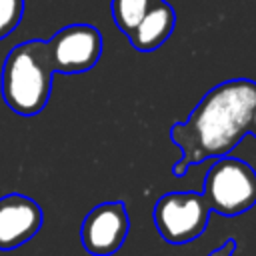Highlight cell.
Returning <instances> with one entry per match:
<instances>
[{"label":"cell","mask_w":256,"mask_h":256,"mask_svg":"<svg viewBox=\"0 0 256 256\" xmlns=\"http://www.w3.org/2000/svg\"><path fill=\"white\" fill-rule=\"evenodd\" d=\"M254 104V80L234 78L210 88L184 122L170 126V140L182 152L172 174L182 178L194 164L228 156L248 134Z\"/></svg>","instance_id":"cell-1"},{"label":"cell","mask_w":256,"mask_h":256,"mask_svg":"<svg viewBox=\"0 0 256 256\" xmlns=\"http://www.w3.org/2000/svg\"><path fill=\"white\" fill-rule=\"evenodd\" d=\"M54 70L44 40L14 46L2 64V98L20 116H34L48 104Z\"/></svg>","instance_id":"cell-2"},{"label":"cell","mask_w":256,"mask_h":256,"mask_svg":"<svg viewBox=\"0 0 256 256\" xmlns=\"http://www.w3.org/2000/svg\"><path fill=\"white\" fill-rule=\"evenodd\" d=\"M210 210L232 218L256 204V170L232 156L216 158L208 168L202 190Z\"/></svg>","instance_id":"cell-3"},{"label":"cell","mask_w":256,"mask_h":256,"mask_svg":"<svg viewBox=\"0 0 256 256\" xmlns=\"http://www.w3.org/2000/svg\"><path fill=\"white\" fill-rule=\"evenodd\" d=\"M210 208L202 192H168L154 206V226L170 244H186L204 234Z\"/></svg>","instance_id":"cell-4"},{"label":"cell","mask_w":256,"mask_h":256,"mask_svg":"<svg viewBox=\"0 0 256 256\" xmlns=\"http://www.w3.org/2000/svg\"><path fill=\"white\" fill-rule=\"evenodd\" d=\"M54 74H84L102 56V34L92 24H70L46 40Z\"/></svg>","instance_id":"cell-5"},{"label":"cell","mask_w":256,"mask_h":256,"mask_svg":"<svg viewBox=\"0 0 256 256\" xmlns=\"http://www.w3.org/2000/svg\"><path fill=\"white\" fill-rule=\"evenodd\" d=\"M128 230L130 220L124 202H102L86 214L80 226V240L88 254L112 256L122 248Z\"/></svg>","instance_id":"cell-6"},{"label":"cell","mask_w":256,"mask_h":256,"mask_svg":"<svg viewBox=\"0 0 256 256\" xmlns=\"http://www.w3.org/2000/svg\"><path fill=\"white\" fill-rule=\"evenodd\" d=\"M44 222V212L36 200L24 194L0 198V250H16L32 240Z\"/></svg>","instance_id":"cell-7"},{"label":"cell","mask_w":256,"mask_h":256,"mask_svg":"<svg viewBox=\"0 0 256 256\" xmlns=\"http://www.w3.org/2000/svg\"><path fill=\"white\" fill-rule=\"evenodd\" d=\"M176 26V12L166 0H154L136 28L126 36L130 44L140 52H152L160 48Z\"/></svg>","instance_id":"cell-8"},{"label":"cell","mask_w":256,"mask_h":256,"mask_svg":"<svg viewBox=\"0 0 256 256\" xmlns=\"http://www.w3.org/2000/svg\"><path fill=\"white\" fill-rule=\"evenodd\" d=\"M154 0H112L110 8H112V18L116 28L128 36L136 24L142 20V16L146 14V10L150 8Z\"/></svg>","instance_id":"cell-9"},{"label":"cell","mask_w":256,"mask_h":256,"mask_svg":"<svg viewBox=\"0 0 256 256\" xmlns=\"http://www.w3.org/2000/svg\"><path fill=\"white\" fill-rule=\"evenodd\" d=\"M24 0H0V40H4L6 36H10L24 14Z\"/></svg>","instance_id":"cell-10"},{"label":"cell","mask_w":256,"mask_h":256,"mask_svg":"<svg viewBox=\"0 0 256 256\" xmlns=\"http://www.w3.org/2000/svg\"><path fill=\"white\" fill-rule=\"evenodd\" d=\"M236 248H238V242H236V238H228L220 248H216V250H212L208 256H234V252H236Z\"/></svg>","instance_id":"cell-11"},{"label":"cell","mask_w":256,"mask_h":256,"mask_svg":"<svg viewBox=\"0 0 256 256\" xmlns=\"http://www.w3.org/2000/svg\"><path fill=\"white\" fill-rule=\"evenodd\" d=\"M248 134H252L256 138V104L252 108V114H250V128H248Z\"/></svg>","instance_id":"cell-12"}]
</instances>
